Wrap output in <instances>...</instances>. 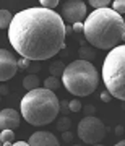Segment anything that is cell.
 <instances>
[{
	"instance_id": "obj_1",
	"label": "cell",
	"mask_w": 125,
	"mask_h": 146,
	"mask_svg": "<svg viewBox=\"0 0 125 146\" xmlns=\"http://www.w3.org/2000/svg\"><path fill=\"white\" fill-rule=\"evenodd\" d=\"M8 39L21 58L47 60L65 49V23L57 11L41 7L26 8L13 15Z\"/></svg>"
},
{
	"instance_id": "obj_2",
	"label": "cell",
	"mask_w": 125,
	"mask_h": 146,
	"mask_svg": "<svg viewBox=\"0 0 125 146\" xmlns=\"http://www.w3.org/2000/svg\"><path fill=\"white\" fill-rule=\"evenodd\" d=\"M83 34L93 47L109 50L122 46L125 39V21L110 7L94 10L84 20Z\"/></svg>"
},
{
	"instance_id": "obj_3",
	"label": "cell",
	"mask_w": 125,
	"mask_h": 146,
	"mask_svg": "<svg viewBox=\"0 0 125 146\" xmlns=\"http://www.w3.org/2000/svg\"><path fill=\"white\" fill-rule=\"evenodd\" d=\"M59 98L54 91L37 88L28 91L20 102L23 119L33 127H44L52 123L57 119L59 112Z\"/></svg>"
},
{
	"instance_id": "obj_4",
	"label": "cell",
	"mask_w": 125,
	"mask_h": 146,
	"mask_svg": "<svg viewBox=\"0 0 125 146\" xmlns=\"http://www.w3.org/2000/svg\"><path fill=\"white\" fill-rule=\"evenodd\" d=\"M62 83L68 93L78 98L93 94L98 89L99 75L91 62L86 60H73L68 63L62 73Z\"/></svg>"
},
{
	"instance_id": "obj_5",
	"label": "cell",
	"mask_w": 125,
	"mask_h": 146,
	"mask_svg": "<svg viewBox=\"0 0 125 146\" xmlns=\"http://www.w3.org/2000/svg\"><path fill=\"white\" fill-rule=\"evenodd\" d=\"M102 81L107 93L119 101H125V46L110 49L102 63Z\"/></svg>"
},
{
	"instance_id": "obj_6",
	"label": "cell",
	"mask_w": 125,
	"mask_h": 146,
	"mask_svg": "<svg viewBox=\"0 0 125 146\" xmlns=\"http://www.w3.org/2000/svg\"><path fill=\"white\" fill-rule=\"evenodd\" d=\"M106 131L107 130H106L102 120L94 117V115L84 117L78 123V136L86 145H99V141L104 140Z\"/></svg>"
},
{
	"instance_id": "obj_7",
	"label": "cell",
	"mask_w": 125,
	"mask_h": 146,
	"mask_svg": "<svg viewBox=\"0 0 125 146\" xmlns=\"http://www.w3.org/2000/svg\"><path fill=\"white\" fill-rule=\"evenodd\" d=\"M86 16V3L81 0H68L62 7V15L60 18L63 23L67 21L68 25H75V23H81Z\"/></svg>"
},
{
	"instance_id": "obj_8",
	"label": "cell",
	"mask_w": 125,
	"mask_h": 146,
	"mask_svg": "<svg viewBox=\"0 0 125 146\" xmlns=\"http://www.w3.org/2000/svg\"><path fill=\"white\" fill-rule=\"evenodd\" d=\"M16 72H18V60L15 58V55L7 49H0V81L11 80Z\"/></svg>"
},
{
	"instance_id": "obj_9",
	"label": "cell",
	"mask_w": 125,
	"mask_h": 146,
	"mask_svg": "<svg viewBox=\"0 0 125 146\" xmlns=\"http://www.w3.org/2000/svg\"><path fill=\"white\" fill-rule=\"evenodd\" d=\"M29 146H60L57 136L51 133V131H34L29 140H28Z\"/></svg>"
},
{
	"instance_id": "obj_10",
	"label": "cell",
	"mask_w": 125,
	"mask_h": 146,
	"mask_svg": "<svg viewBox=\"0 0 125 146\" xmlns=\"http://www.w3.org/2000/svg\"><path fill=\"white\" fill-rule=\"evenodd\" d=\"M20 127V112L15 109L0 110V128L2 130H13Z\"/></svg>"
},
{
	"instance_id": "obj_11",
	"label": "cell",
	"mask_w": 125,
	"mask_h": 146,
	"mask_svg": "<svg viewBox=\"0 0 125 146\" xmlns=\"http://www.w3.org/2000/svg\"><path fill=\"white\" fill-rule=\"evenodd\" d=\"M41 84V80L37 78V75H28L23 80V88L28 89V91H33V89H37Z\"/></svg>"
},
{
	"instance_id": "obj_12",
	"label": "cell",
	"mask_w": 125,
	"mask_h": 146,
	"mask_svg": "<svg viewBox=\"0 0 125 146\" xmlns=\"http://www.w3.org/2000/svg\"><path fill=\"white\" fill-rule=\"evenodd\" d=\"M78 52H80V60L93 62L94 58H96V50H94L93 47H89V46H81Z\"/></svg>"
},
{
	"instance_id": "obj_13",
	"label": "cell",
	"mask_w": 125,
	"mask_h": 146,
	"mask_svg": "<svg viewBox=\"0 0 125 146\" xmlns=\"http://www.w3.org/2000/svg\"><path fill=\"white\" fill-rule=\"evenodd\" d=\"M11 20H13V15L10 10H0V29H7L10 26Z\"/></svg>"
},
{
	"instance_id": "obj_14",
	"label": "cell",
	"mask_w": 125,
	"mask_h": 146,
	"mask_svg": "<svg viewBox=\"0 0 125 146\" xmlns=\"http://www.w3.org/2000/svg\"><path fill=\"white\" fill-rule=\"evenodd\" d=\"M63 70H65V65H63V62H54L51 67H49V72H51V76H54V78H59V76H62Z\"/></svg>"
},
{
	"instance_id": "obj_15",
	"label": "cell",
	"mask_w": 125,
	"mask_h": 146,
	"mask_svg": "<svg viewBox=\"0 0 125 146\" xmlns=\"http://www.w3.org/2000/svg\"><path fill=\"white\" fill-rule=\"evenodd\" d=\"M57 128L60 131H68L70 128H72V120H70V117L68 115H62V117H59L57 120Z\"/></svg>"
},
{
	"instance_id": "obj_16",
	"label": "cell",
	"mask_w": 125,
	"mask_h": 146,
	"mask_svg": "<svg viewBox=\"0 0 125 146\" xmlns=\"http://www.w3.org/2000/svg\"><path fill=\"white\" fill-rule=\"evenodd\" d=\"M59 86H60V81H59V78H54V76H49L44 81V89H49V91H54Z\"/></svg>"
},
{
	"instance_id": "obj_17",
	"label": "cell",
	"mask_w": 125,
	"mask_h": 146,
	"mask_svg": "<svg viewBox=\"0 0 125 146\" xmlns=\"http://www.w3.org/2000/svg\"><path fill=\"white\" fill-rule=\"evenodd\" d=\"M0 141L2 143H13L15 141V131L13 130H2V133H0Z\"/></svg>"
},
{
	"instance_id": "obj_18",
	"label": "cell",
	"mask_w": 125,
	"mask_h": 146,
	"mask_svg": "<svg viewBox=\"0 0 125 146\" xmlns=\"http://www.w3.org/2000/svg\"><path fill=\"white\" fill-rule=\"evenodd\" d=\"M89 5L93 7L94 10H101V8H109L110 7V2L109 0H91Z\"/></svg>"
},
{
	"instance_id": "obj_19",
	"label": "cell",
	"mask_w": 125,
	"mask_h": 146,
	"mask_svg": "<svg viewBox=\"0 0 125 146\" xmlns=\"http://www.w3.org/2000/svg\"><path fill=\"white\" fill-rule=\"evenodd\" d=\"M112 10L117 13V15H124L125 13V2L124 0H115V2H112Z\"/></svg>"
},
{
	"instance_id": "obj_20",
	"label": "cell",
	"mask_w": 125,
	"mask_h": 146,
	"mask_svg": "<svg viewBox=\"0 0 125 146\" xmlns=\"http://www.w3.org/2000/svg\"><path fill=\"white\" fill-rule=\"evenodd\" d=\"M59 5V0H41L39 2V7L41 8H46V10H55V7Z\"/></svg>"
},
{
	"instance_id": "obj_21",
	"label": "cell",
	"mask_w": 125,
	"mask_h": 146,
	"mask_svg": "<svg viewBox=\"0 0 125 146\" xmlns=\"http://www.w3.org/2000/svg\"><path fill=\"white\" fill-rule=\"evenodd\" d=\"M81 109H83V106H81V102H80L78 99L68 101V110H70V112H80Z\"/></svg>"
},
{
	"instance_id": "obj_22",
	"label": "cell",
	"mask_w": 125,
	"mask_h": 146,
	"mask_svg": "<svg viewBox=\"0 0 125 146\" xmlns=\"http://www.w3.org/2000/svg\"><path fill=\"white\" fill-rule=\"evenodd\" d=\"M29 63H31V60H26V58H20V62H18V68H20V70H28Z\"/></svg>"
},
{
	"instance_id": "obj_23",
	"label": "cell",
	"mask_w": 125,
	"mask_h": 146,
	"mask_svg": "<svg viewBox=\"0 0 125 146\" xmlns=\"http://www.w3.org/2000/svg\"><path fill=\"white\" fill-rule=\"evenodd\" d=\"M39 65H37V63H29V67H28V72H29V75H36V72H39Z\"/></svg>"
},
{
	"instance_id": "obj_24",
	"label": "cell",
	"mask_w": 125,
	"mask_h": 146,
	"mask_svg": "<svg viewBox=\"0 0 125 146\" xmlns=\"http://www.w3.org/2000/svg\"><path fill=\"white\" fill-rule=\"evenodd\" d=\"M72 31L73 33H83V23H75V25H72Z\"/></svg>"
},
{
	"instance_id": "obj_25",
	"label": "cell",
	"mask_w": 125,
	"mask_h": 146,
	"mask_svg": "<svg viewBox=\"0 0 125 146\" xmlns=\"http://www.w3.org/2000/svg\"><path fill=\"white\" fill-rule=\"evenodd\" d=\"M62 140H63V141H72V140H73V133H72L70 130H68V131H63V133H62Z\"/></svg>"
},
{
	"instance_id": "obj_26",
	"label": "cell",
	"mask_w": 125,
	"mask_h": 146,
	"mask_svg": "<svg viewBox=\"0 0 125 146\" xmlns=\"http://www.w3.org/2000/svg\"><path fill=\"white\" fill-rule=\"evenodd\" d=\"M101 99L104 101V102H110V94L107 93V91H104V93H101Z\"/></svg>"
},
{
	"instance_id": "obj_27",
	"label": "cell",
	"mask_w": 125,
	"mask_h": 146,
	"mask_svg": "<svg viewBox=\"0 0 125 146\" xmlns=\"http://www.w3.org/2000/svg\"><path fill=\"white\" fill-rule=\"evenodd\" d=\"M84 114H86V117H88V115H93L94 114V107L93 106H86V107H84Z\"/></svg>"
},
{
	"instance_id": "obj_28",
	"label": "cell",
	"mask_w": 125,
	"mask_h": 146,
	"mask_svg": "<svg viewBox=\"0 0 125 146\" xmlns=\"http://www.w3.org/2000/svg\"><path fill=\"white\" fill-rule=\"evenodd\" d=\"M8 93H10V89H8V86H5V84H2V86H0V94H2V96H7Z\"/></svg>"
},
{
	"instance_id": "obj_29",
	"label": "cell",
	"mask_w": 125,
	"mask_h": 146,
	"mask_svg": "<svg viewBox=\"0 0 125 146\" xmlns=\"http://www.w3.org/2000/svg\"><path fill=\"white\" fill-rule=\"evenodd\" d=\"M115 133H117L119 136H122V133H124V127H122V125H117V127H115Z\"/></svg>"
},
{
	"instance_id": "obj_30",
	"label": "cell",
	"mask_w": 125,
	"mask_h": 146,
	"mask_svg": "<svg viewBox=\"0 0 125 146\" xmlns=\"http://www.w3.org/2000/svg\"><path fill=\"white\" fill-rule=\"evenodd\" d=\"M11 146H29L28 143H25V141H13L11 143Z\"/></svg>"
},
{
	"instance_id": "obj_31",
	"label": "cell",
	"mask_w": 125,
	"mask_h": 146,
	"mask_svg": "<svg viewBox=\"0 0 125 146\" xmlns=\"http://www.w3.org/2000/svg\"><path fill=\"white\" fill-rule=\"evenodd\" d=\"M114 146H125V141H117Z\"/></svg>"
},
{
	"instance_id": "obj_32",
	"label": "cell",
	"mask_w": 125,
	"mask_h": 146,
	"mask_svg": "<svg viewBox=\"0 0 125 146\" xmlns=\"http://www.w3.org/2000/svg\"><path fill=\"white\" fill-rule=\"evenodd\" d=\"M2 146H11V143H2Z\"/></svg>"
},
{
	"instance_id": "obj_33",
	"label": "cell",
	"mask_w": 125,
	"mask_h": 146,
	"mask_svg": "<svg viewBox=\"0 0 125 146\" xmlns=\"http://www.w3.org/2000/svg\"><path fill=\"white\" fill-rule=\"evenodd\" d=\"M93 146H104V145H93Z\"/></svg>"
},
{
	"instance_id": "obj_34",
	"label": "cell",
	"mask_w": 125,
	"mask_h": 146,
	"mask_svg": "<svg viewBox=\"0 0 125 146\" xmlns=\"http://www.w3.org/2000/svg\"><path fill=\"white\" fill-rule=\"evenodd\" d=\"M73 146H81V145H73Z\"/></svg>"
},
{
	"instance_id": "obj_35",
	"label": "cell",
	"mask_w": 125,
	"mask_h": 146,
	"mask_svg": "<svg viewBox=\"0 0 125 146\" xmlns=\"http://www.w3.org/2000/svg\"><path fill=\"white\" fill-rule=\"evenodd\" d=\"M0 146H2V141H0Z\"/></svg>"
}]
</instances>
